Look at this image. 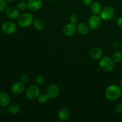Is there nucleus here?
<instances>
[{"instance_id": "nucleus-20", "label": "nucleus", "mask_w": 122, "mask_h": 122, "mask_svg": "<svg viewBox=\"0 0 122 122\" xmlns=\"http://www.w3.org/2000/svg\"><path fill=\"white\" fill-rule=\"evenodd\" d=\"M50 99V98L48 97V95L45 93H43V94H39V97H38V102H39L40 104H45L48 100Z\"/></svg>"}, {"instance_id": "nucleus-31", "label": "nucleus", "mask_w": 122, "mask_h": 122, "mask_svg": "<svg viewBox=\"0 0 122 122\" xmlns=\"http://www.w3.org/2000/svg\"><path fill=\"white\" fill-rule=\"evenodd\" d=\"M5 1H6L7 2H11V1H14V0H5Z\"/></svg>"}, {"instance_id": "nucleus-13", "label": "nucleus", "mask_w": 122, "mask_h": 122, "mask_svg": "<svg viewBox=\"0 0 122 122\" xmlns=\"http://www.w3.org/2000/svg\"><path fill=\"white\" fill-rule=\"evenodd\" d=\"M10 97L8 94L4 92H0V106L1 107H8L10 105Z\"/></svg>"}, {"instance_id": "nucleus-28", "label": "nucleus", "mask_w": 122, "mask_h": 122, "mask_svg": "<svg viewBox=\"0 0 122 122\" xmlns=\"http://www.w3.org/2000/svg\"><path fill=\"white\" fill-rule=\"evenodd\" d=\"M82 2L85 5L89 6L92 3V0H82Z\"/></svg>"}, {"instance_id": "nucleus-27", "label": "nucleus", "mask_w": 122, "mask_h": 122, "mask_svg": "<svg viewBox=\"0 0 122 122\" xmlns=\"http://www.w3.org/2000/svg\"><path fill=\"white\" fill-rule=\"evenodd\" d=\"M21 81L23 83H26L29 81V76L27 74H23L21 75V77H20Z\"/></svg>"}, {"instance_id": "nucleus-17", "label": "nucleus", "mask_w": 122, "mask_h": 122, "mask_svg": "<svg viewBox=\"0 0 122 122\" xmlns=\"http://www.w3.org/2000/svg\"><path fill=\"white\" fill-rule=\"evenodd\" d=\"M90 10L91 13L95 15L100 14L101 11V5L98 1H95L91 4Z\"/></svg>"}, {"instance_id": "nucleus-23", "label": "nucleus", "mask_w": 122, "mask_h": 122, "mask_svg": "<svg viewBox=\"0 0 122 122\" xmlns=\"http://www.w3.org/2000/svg\"><path fill=\"white\" fill-rule=\"evenodd\" d=\"M45 77L43 75H39L36 78L35 82L38 85L41 86L45 83Z\"/></svg>"}, {"instance_id": "nucleus-5", "label": "nucleus", "mask_w": 122, "mask_h": 122, "mask_svg": "<svg viewBox=\"0 0 122 122\" xmlns=\"http://www.w3.org/2000/svg\"><path fill=\"white\" fill-rule=\"evenodd\" d=\"M114 15V10L111 6H107L101 10L100 13V17L104 21L112 20Z\"/></svg>"}, {"instance_id": "nucleus-8", "label": "nucleus", "mask_w": 122, "mask_h": 122, "mask_svg": "<svg viewBox=\"0 0 122 122\" xmlns=\"http://www.w3.org/2000/svg\"><path fill=\"white\" fill-rule=\"evenodd\" d=\"M59 87L56 83L50 85L46 89V94L50 99L56 98L59 94Z\"/></svg>"}, {"instance_id": "nucleus-16", "label": "nucleus", "mask_w": 122, "mask_h": 122, "mask_svg": "<svg viewBox=\"0 0 122 122\" xmlns=\"http://www.w3.org/2000/svg\"><path fill=\"white\" fill-rule=\"evenodd\" d=\"M77 30L80 34L82 35H85L88 33L89 31V27L88 25H86L85 23L81 22L77 25Z\"/></svg>"}, {"instance_id": "nucleus-18", "label": "nucleus", "mask_w": 122, "mask_h": 122, "mask_svg": "<svg viewBox=\"0 0 122 122\" xmlns=\"http://www.w3.org/2000/svg\"><path fill=\"white\" fill-rule=\"evenodd\" d=\"M8 111L11 114H17L20 112V107L16 104H11L8 106Z\"/></svg>"}, {"instance_id": "nucleus-3", "label": "nucleus", "mask_w": 122, "mask_h": 122, "mask_svg": "<svg viewBox=\"0 0 122 122\" xmlns=\"http://www.w3.org/2000/svg\"><path fill=\"white\" fill-rule=\"evenodd\" d=\"M100 67L102 70L106 71H110L114 68V61L109 57H104L100 60Z\"/></svg>"}, {"instance_id": "nucleus-14", "label": "nucleus", "mask_w": 122, "mask_h": 122, "mask_svg": "<svg viewBox=\"0 0 122 122\" xmlns=\"http://www.w3.org/2000/svg\"><path fill=\"white\" fill-rule=\"evenodd\" d=\"M90 56L94 60H98L101 58L102 56V51L101 48L98 47H94L91 50Z\"/></svg>"}, {"instance_id": "nucleus-7", "label": "nucleus", "mask_w": 122, "mask_h": 122, "mask_svg": "<svg viewBox=\"0 0 122 122\" xmlns=\"http://www.w3.org/2000/svg\"><path fill=\"white\" fill-rule=\"evenodd\" d=\"M101 20L100 16L98 15L93 14L88 20V24L89 28L92 30H96L100 27L101 25Z\"/></svg>"}, {"instance_id": "nucleus-24", "label": "nucleus", "mask_w": 122, "mask_h": 122, "mask_svg": "<svg viewBox=\"0 0 122 122\" xmlns=\"http://www.w3.org/2000/svg\"><path fill=\"white\" fill-rule=\"evenodd\" d=\"M7 1L5 0H0V13H3L7 9Z\"/></svg>"}, {"instance_id": "nucleus-1", "label": "nucleus", "mask_w": 122, "mask_h": 122, "mask_svg": "<svg viewBox=\"0 0 122 122\" xmlns=\"http://www.w3.org/2000/svg\"><path fill=\"white\" fill-rule=\"evenodd\" d=\"M122 88L117 85H111L107 87L106 91V98L111 101L117 100L121 97Z\"/></svg>"}, {"instance_id": "nucleus-6", "label": "nucleus", "mask_w": 122, "mask_h": 122, "mask_svg": "<svg viewBox=\"0 0 122 122\" xmlns=\"http://www.w3.org/2000/svg\"><path fill=\"white\" fill-rule=\"evenodd\" d=\"M1 30L6 35H12L17 30V26L12 21H6L2 24Z\"/></svg>"}, {"instance_id": "nucleus-19", "label": "nucleus", "mask_w": 122, "mask_h": 122, "mask_svg": "<svg viewBox=\"0 0 122 122\" xmlns=\"http://www.w3.org/2000/svg\"><path fill=\"white\" fill-rule=\"evenodd\" d=\"M33 26L36 30H41L44 29L45 27V23L42 19L37 18V19H35L33 21Z\"/></svg>"}, {"instance_id": "nucleus-11", "label": "nucleus", "mask_w": 122, "mask_h": 122, "mask_svg": "<svg viewBox=\"0 0 122 122\" xmlns=\"http://www.w3.org/2000/svg\"><path fill=\"white\" fill-rule=\"evenodd\" d=\"M27 8L30 11L35 12L39 10L42 6V0H28Z\"/></svg>"}, {"instance_id": "nucleus-33", "label": "nucleus", "mask_w": 122, "mask_h": 122, "mask_svg": "<svg viewBox=\"0 0 122 122\" xmlns=\"http://www.w3.org/2000/svg\"><path fill=\"white\" fill-rule=\"evenodd\" d=\"M19 1H25V0H19Z\"/></svg>"}, {"instance_id": "nucleus-35", "label": "nucleus", "mask_w": 122, "mask_h": 122, "mask_svg": "<svg viewBox=\"0 0 122 122\" xmlns=\"http://www.w3.org/2000/svg\"></svg>"}, {"instance_id": "nucleus-2", "label": "nucleus", "mask_w": 122, "mask_h": 122, "mask_svg": "<svg viewBox=\"0 0 122 122\" xmlns=\"http://www.w3.org/2000/svg\"><path fill=\"white\" fill-rule=\"evenodd\" d=\"M33 21V17L32 14L25 13L19 15L18 17V23L21 27L26 28L32 25Z\"/></svg>"}, {"instance_id": "nucleus-32", "label": "nucleus", "mask_w": 122, "mask_h": 122, "mask_svg": "<svg viewBox=\"0 0 122 122\" xmlns=\"http://www.w3.org/2000/svg\"><path fill=\"white\" fill-rule=\"evenodd\" d=\"M46 1H49V2H50V1H53V0H46Z\"/></svg>"}, {"instance_id": "nucleus-4", "label": "nucleus", "mask_w": 122, "mask_h": 122, "mask_svg": "<svg viewBox=\"0 0 122 122\" xmlns=\"http://www.w3.org/2000/svg\"><path fill=\"white\" fill-rule=\"evenodd\" d=\"M40 94V90L36 85H30L26 91V96L28 100L33 101L38 98Z\"/></svg>"}, {"instance_id": "nucleus-29", "label": "nucleus", "mask_w": 122, "mask_h": 122, "mask_svg": "<svg viewBox=\"0 0 122 122\" xmlns=\"http://www.w3.org/2000/svg\"><path fill=\"white\" fill-rule=\"evenodd\" d=\"M117 24L118 26L120 27V28H122V17H120L117 19Z\"/></svg>"}, {"instance_id": "nucleus-26", "label": "nucleus", "mask_w": 122, "mask_h": 122, "mask_svg": "<svg viewBox=\"0 0 122 122\" xmlns=\"http://www.w3.org/2000/svg\"><path fill=\"white\" fill-rule=\"evenodd\" d=\"M114 112L117 114H122V103H119L114 108Z\"/></svg>"}, {"instance_id": "nucleus-15", "label": "nucleus", "mask_w": 122, "mask_h": 122, "mask_svg": "<svg viewBox=\"0 0 122 122\" xmlns=\"http://www.w3.org/2000/svg\"><path fill=\"white\" fill-rule=\"evenodd\" d=\"M70 112L69 109L66 108H62L59 110L58 113V117L61 122L66 121L69 118Z\"/></svg>"}, {"instance_id": "nucleus-10", "label": "nucleus", "mask_w": 122, "mask_h": 122, "mask_svg": "<svg viewBox=\"0 0 122 122\" xmlns=\"http://www.w3.org/2000/svg\"><path fill=\"white\" fill-rule=\"evenodd\" d=\"M77 30V26L75 23H69L64 25L63 28V32L64 35L66 36H71L74 35Z\"/></svg>"}, {"instance_id": "nucleus-22", "label": "nucleus", "mask_w": 122, "mask_h": 122, "mask_svg": "<svg viewBox=\"0 0 122 122\" xmlns=\"http://www.w3.org/2000/svg\"><path fill=\"white\" fill-rule=\"evenodd\" d=\"M17 8L19 10V11H25L27 8V4L24 1H20L17 4Z\"/></svg>"}, {"instance_id": "nucleus-21", "label": "nucleus", "mask_w": 122, "mask_h": 122, "mask_svg": "<svg viewBox=\"0 0 122 122\" xmlns=\"http://www.w3.org/2000/svg\"><path fill=\"white\" fill-rule=\"evenodd\" d=\"M112 59L114 63H120L122 61V53L120 51H116L113 54Z\"/></svg>"}, {"instance_id": "nucleus-34", "label": "nucleus", "mask_w": 122, "mask_h": 122, "mask_svg": "<svg viewBox=\"0 0 122 122\" xmlns=\"http://www.w3.org/2000/svg\"><path fill=\"white\" fill-rule=\"evenodd\" d=\"M121 97H122V94H121Z\"/></svg>"}, {"instance_id": "nucleus-25", "label": "nucleus", "mask_w": 122, "mask_h": 122, "mask_svg": "<svg viewBox=\"0 0 122 122\" xmlns=\"http://www.w3.org/2000/svg\"><path fill=\"white\" fill-rule=\"evenodd\" d=\"M79 18L76 14H71V15L69 17V20H70V23H76L78 21Z\"/></svg>"}, {"instance_id": "nucleus-30", "label": "nucleus", "mask_w": 122, "mask_h": 122, "mask_svg": "<svg viewBox=\"0 0 122 122\" xmlns=\"http://www.w3.org/2000/svg\"><path fill=\"white\" fill-rule=\"evenodd\" d=\"M120 86L122 89V79L121 81H120Z\"/></svg>"}, {"instance_id": "nucleus-9", "label": "nucleus", "mask_w": 122, "mask_h": 122, "mask_svg": "<svg viewBox=\"0 0 122 122\" xmlns=\"http://www.w3.org/2000/svg\"><path fill=\"white\" fill-rule=\"evenodd\" d=\"M25 90V85L23 82H16L11 87V92L14 95H20Z\"/></svg>"}, {"instance_id": "nucleus-12", "label": "nucleus", "mask_w": 122, "mask_h": 122, "mask_svg": "<svg viewBox=\"0 0 122 122\" xmlns=\"http://www.w3.org/2000/svg\"><path fill=\"white\" fill-rule=\"evenodd\" d=\"M5 13L7 17L9 19H12V20H15V19H18V17L20 15L19 10L14 7H11L7 8Z\"/></svg>"}]
</instances>
